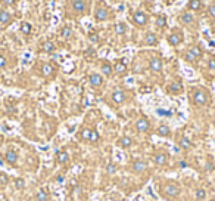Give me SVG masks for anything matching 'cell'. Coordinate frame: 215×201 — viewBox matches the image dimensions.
<instances>
[{
    "label": "cell",
    "mask_w": 215,
    "mask_h": 201,
    "mask_svg": "<svg viewBox=\"0 0 215 201\" xmlns=\"http://www.w3.org/2000/svg\"><path fill=\"white\" fill-rule=\"evenodd\" d=\"M202 53H203L202 47H199V46H191L190 49L186 52L184 58H186L187 62H196V61L202 56Z\"/></svg>",
    "instance_id": "cell-1"
},
{
    "label": "cell",
    "mask_w": 215,
    "mask_h": 201,
    "mask_svg": "<svg viewBox=\"0 0 215 201\" xmlns=\"http://www.w3.org/2000/svg\"><path fill=\"white\" fill-rule=\"evenodd\" d=\"M178 194H180V188H178L177 183H168V185H165L164 189H162V195L168 197V198H174V197H177Z\"/></svg>",
    "instance_id": "cell-2"
},
{
    "label": "cell",
    "mask_w": 215,
    "mask_h": 201,
    "mask_svg": "<svg viewBox=\"0 0 215 201\" xmlns=\"http://www.w3.org/2000/svg\"><path fill=\"white\" fill-rule=\"evenodd\" d=\"M133 20H134V22H136L139 27H144V25H147V22H149L147 14H144L143 10H137V12H134Z\"/></svg>",
    "instance_id": "cell-3"
},
{
    "label": "cell",
    "mask_w": 215,
    "mask_h": 201,
    "mask_svg": "<svg viewBox=\"0 0 215 201\" xmlns=\"http://www.w3.org/2000/svg\"><path fill=\"white\" fill-rule=\"evenodd\" d=\"M208 93L205 90H196L195 95H193V102L196 105H206L208 103Z\"/></svg>",
    "instance_id": "cell-4"
},
{
    "label": "cell",
    "mask_w": 215,
    "mask_h": 201,
    "mask_svg": "<svg viewBox=\"0 0 215 201\" xmlns=\"http://www.w3.org/2000/svg\"><path fill=\"white\" fill-rule=\"evenodd\" d=\"M168 43L171 46H178V44L183 43V33L178 31V30H174L171 34L168 36Z\"/></svg>",
    "instance_id": "cell-5"
},
{
    "label": "cell",
    "mask_w": 215,
    "mask_h": 201,
    "mask_svg": "<svg viewBox=\"0 0 215 201\" xmlns=\"http://www.w3.org/2000/svg\"><path fill=\"white\" fill-rule=\"evenodd\" d=\"M72 10L75 14L83 15L87 10V2L86 0H72Z\"/></svg>",
    "instance_id": "cell-6"
},
{
    "label": "cell",
    "mask_w": 215,
    "mask_h": 201,
    "mask_svg": "<svg viewBox=\"0 0 215 201\" xmlns=\"http://www.w3.org/2000/svg\"><path fill=\"white\" fill-rule=\"evenodd\" d=\"M136 129H137V132H140V133H147L149 132V129H150V123H149V120L144 118V117L139 118L136 121Z\"/></svg>",
    "instance_id": "cell-7"
},
{
    "label": "cell",
    "mask_w": 215,
    "mask_h": 201,
    "mask_svg": "<svg viewBox=\"0 0 215 201\" xmlns=\"http://www.w3.org/2000/svg\"><path fill=\"white\" fill-rule=\"evenodd\" d=\"M128 68H127V64H125V59H121V61H117L115 65H113V73H117L118 75H124L127 74Z\"/></svg>",
    "instance_id": "cell-8"
},
{
    "label": "cell",
    "mask_w": 215,
    "mask_h": 201,
    "mask_svg": "<svg viewBox=\"0 0 215 201\" xmlns=\"http://www.w3.org/2000/svg\"><path fill=\"white\" fill-rule=\"evenodd\" d=\"M88 83L92 84L93 87H100V86L103 84V77L97 73L90 74V75H88Z\"/></svg>",
    "instance_id": "cell-9"
},
{
    "label": "cell",
    "mask_w": 215,
    "mask_h": 201,
    "mask_svg": "<svg viewBox=\"0 0 215 201\" xmlns=\"http://www.w3.org/2000/svg\"><path fill=\"white\" fill-rule=\"evenodd\" d=\"M149 68L153 73H159L162 70V59L161 58H152L149 61Z\"/></svg>",
    "instance_id": "cell-10"
},
{
    "label": "cell",
    "mask_w": 215,
    "mask_h": 201,
    "mask_svg": "<svg viewBox=\"0 0 215 201\" xmlns=\"http://www.w3.org/2000/svg\"><path fill=\"white\" fill-rule=\"evenodd\" d=\"M107 10L105 8H97L96 12H94V21H97V22H102V21H106L107 20Z\"/></svg>",
    "instance_id": "cell-11"
},
{
    "label": "cell",
    "mask_w": 215,
    "mask_h": 201,
    "mask_svg": "<svg viewBox=\"0 0 215 201\" xmlns=\"http://www.w3.org/2000/svg\"><path fill=\"white\" fill-rule=\"evenodd\" d=\"M180 20L184 25H190L195 22V15L191 14V10H187V12H183V14H181Z\"/></svg>",
    "instance_id": "cell-12"
},
{
    "label": "cell",
    "mask_w": 215,
    "mask_h": 201,
    "mask_svg": "<svg viewBox=\"0 0 215 201\" xmlns=\"http://www.w3.org/2000/svg\"><path fill=\"white\" fill-rule=\"evenodd\" d=\"M125 99H127L125 92H124V90H121V89H118V90H115V92L112 93V101L115 103H122Z\"/></svg>",
    "instance_id": "cell-13"
},
{
    "label": "cell",
    "mask_w": 215,
    "mask_h": 201,
    "mask_svg": "<svg viewBox=\"0 0 215 201\" xmlns=\"http://www.w3.org/2000/svg\"><path fill=\"white\" fill-rule=\"evenodd\" d=\"M158 36L155 33H147L146 37H144V44L146 46H156L158 44Z\"/></svg>",
    "instance_id": "cell-14"
},
{
    "label": "cell",
    "mask_w": 215,
    "mask_h": 201,
    "mask_svg": "<svg viewBox=\"0 0 215 201\" xmlns=\"http://www.w3.org/2000/svg\"><path fill=\"white\" fill-rule=\"evenodd\" d=\"M55 74V67L52 64H43L41 65V75L44 77H50Z\"/></svg>",
    "instance_id": "cell-15"
},
{
    "label": "cell",
    "mask_w": 215,
    "mask_h": 201,
    "mask_svg": "<svg viewBox=\"0 0 215 201\" xmlns=\"http://www.w3.org/2000/svg\"><path fill=\"white\" fill-rule=\"evenodd\" d=\"M41 50L46 52V53H52V52L56 50V44H55L52 40H47V42H44V43L41 44Z\"/></svg>",
    "instance_id": "cell-16"
},
{
    "label": "cell",
    "mask_w": 215,
    "mask_h": 201,
    "mask_svg": "<svg viewBox=\"0 0 215 201\" xmlns=\"http://www.w3.org/2000/svg\"><path fill=\"white\" fill-rule=\"evenodd\" d=\"M153 161L156 163L158 166H164V164H166V161H168V157H166V154H164V152H158V154H155V157H153Z\"/></svg>",
    "instance_id": "cell-17"
},
{
    "label": "cell",
    "mask_w": 215,
    "mask_h": 201,
    "mask_svg": "<svg viewBox=\"0 0 215 201\" xmlns=\"http://www.w3.org/2000/svg\"><path fill=\"white\" fill-rule=\"evenodd\" d=\"M69 160V155L66 151H58L56 152V161L59 164H65V163H68Z\"/></svg>",
    "instance_id": "cell-18"
},
{
    "label": "cell",
    "mask_w": 215,
    "mask_h": 201,
    "mask_svg": "<svg viewBox=\"0 0 215 201\" xmlns=\"http://www.w3.org/2000/svg\"><path fill=\"white\" fill-rule=\"evenodd\" d=\"M5 160L9 163V164H15V163L18 161V154H16V151H12V149L8 151L5 154Z\"/></svg>",
    "instance_id": "cell-19"
},
{
    "label": "cell",
    "mask_w": 215,
    "mask_h": 201,
    "mask_svg": "<svg viewBox=\"0 0 215 201\" xmlns=\"http://www.w3.org/2000/svg\"><path fill=\"white\" fill-rule=\"evenodd\" d=\"M201 8H202V0H190L189 5H187V9L191 10V12L201 10Z\"/></svg>",
    "instance_id": "cell-20"
},
{
    "label": "cell",
    "mask_w": 215,
    "mask_h": 201,
    "mask_svg": "<svg viewBox=\"0 0 215 201\" xmlns=\"http://www.w3.org/2000/svg\"><path fill=\"white\" fill-rule=\"evenodd\" d=\"M118 145L121 148H128V147H131L133 145V139L131 137H128V136H122L118 139Z\"/></svg>",
    "instance_id": "cell-21"
},
{
    "label": "cell",
    "mask_w": 215,
    "mask_h": 201,
    "mask_svg": "<svg viewBox=\"0 0 215 201\" xmlns=\"http://www.w3.org/2000/svg\"><path fill=\"white\" fill-rule=\"evenodd\" d=\"M168 90L171 92V93H181V90H183V86H181L180 81H174L168 86Z\"/></svg>",
    "instance_id": "cell-22"
},
{
    "label": "cell",
    "mask_w": 215,
    "mask_h": 201,
    "mask_svg": "<svg viewBox=\"0 0 215 201\" xmlns=\"http://www.w3.org/2000/svg\"><path fill=\"white\" fill-rule=\"evenodd\" d=\"M156 133L159 135V136H162V137H166V136H170V135H171L170 127H168V126H165V124H161V126L156 129Z\"/></svg>",
    "instance_id": "cell-23"
},
{
    "label": "cell",
    "mask_w": 215,
    "mask_h": 201,
    "mask_svg": "<svg viewBox=\"0 0 215 201\" xmlns=\"http://www.w3.org/2000/svg\"><path fill=\"white\" fill-rule=\"evenodd\" d=\"M10 21H12V16L8 10H0V22L2 24H9Z\"/></svg>",
    "instance_id": "cell-24"
},
{
    "label": "cell",
    "mask_w": 215,
    "mask_h": 201,
    "mask_svg": "<svg viewBox=\"0 0 215 201\" xmlns=\"http://www.w3.org/2000/svg\"><path fill=\"white\" fill-rule=\"evenodd\" d=\"M102 73L105 74V75H107V77H111L113 73V67L109 62H103L102 64Z\"/></svg>",
    "instance_id": "cell-25"
},
{
    "label": "cell",
    "mask_w": 215,
    "mask_h": 201,
    "mask_svg": "<svg viewBox=\"0 0 215 201\" xmlns=\"http://www.w3.org/2000/svg\"><path fill=\"white\" fill-rule=\"evenodd\" d=\"M146 167H147L146 163L140 161V160L133 163V170H134V172H143V170H146Z\"/></svg>",
    "instance_id": "cell-26"
},
{
    "label": "cell",
    "mask_w": 215,
    "mask_h": 201,
    "mask_svg": "<svg viewBox=\"0 0 215 201\" xmlns=\"http://www.w3.org/2000/svg\"><path fill=\"white\" fill-rule=\"evenodd\" d=\"M166 22H168V20H166L165 15H158L156 20H155V24H156L159 28H164V27H166Z\"/></svg>",
    "instance_id": "cell-27"
},
{
    "label": "cell",
    "mask_w": 215,
    "mask_h": 201,
    "mask_svg": "<svg viewBox=\"0 0 215 201\" xmlns=\"http://www.w3.org/2000/svg\"><path fill=\"white\" fill-rule=\"evenodd\" d=\"M115 33L119 36H124L127 33V25L124 24V22H118V24L115 25Z\"/></svg>",
    "instance_id": "cell-28"
},
{
    "label": "cell",
    "mask_w": 215,
    "mask_h": 201,
    "mask_svg": "<svg viewBox=\"0 0 215 201\" xmlns=\"http://www.w3.org/2000/svg\"><path fill=\"white\" fill-rule=\"evenodd\" d=\"M178 147L183 148V149H190L191 148L190 139H187V137H181L180 141H178Z\"/></svg>",
    "instance_id": "cell-29"
},
{
    "label": "cell",
    "mask_w": 215,
    "mask_h": 201,
    "mask_svg": "<svg viewBox=\"0 0 215 201\" xmlns=\"http://www.w3.org/2000/svg\"><path fill=\"white\" fill-rule=\"evenodd\" d=\"M19 30H21V33H22V34L28 36V34H31V30H33V27H31V24H29V22H22V24H21V27H19Z\"/></svg>",
    "instance_id": "cell-30"
},
{
    "label": "cell",
    "mask_w": 215,
    "mask_h": 201,
    "mask_svg": "<svg viewBox=\"0 0 215 201\" xmlns=\"http://www.w3.org/2000/svg\"><path fill=\"white\" fill-rule=\"evenodd\" d=\"M90 135H92V129H88V127L81 129V132H80V137H81L83 141H88V139H90Z\"/></svg>",
    "instance_id": "cell-31"
},
{
    "label": "cell",
    "mask_w": 215,
    "mask_h": 201,
    "mask_svg": "<svg viewBox=\"0 0 215 201\" xmlns=\"http://www.w3.org/2000/svg\"><path fill=\"white\" fill-rule=\"evenodd\" d=\"M71 36H72V28L65 25L64 28L60 30V37H64V39H69Z\"/></svg>",
    "instance_id": "cell-32"
},
{
    "label": "cell",
    "mask_w": 215,
    "mask_h": 201,
    "mask_svg": "<svg viewBox=\"0 0 215 201\" xmlns=\"http://www.w3.org/2000/svg\"><path fill=\"white\" fill-rule=\"evenodd\" d=\"M47 198H49V195H47L46 189H40V191L37 192V200L39 201H46Z\"/></svg>",
    "instance_id": "cell-33"
},
{
    "label": "cell",
    "mask_w": 215,
    "mask_h": 201,
    "mask_svg": "<svg viewBox=\"0 0 215 201\" xmlns=\"http://www.w3.org/2000/svg\"><path fill=\"white\" fill-rule=\"evenodd\" d=\"M195 197L197 198V200H203V198L206 197V191L205 189H202V188H199V189H196Z\"/></svg>",
    "instance_id": "cell-34"
},
{
    "label": "cell",
    "mask_w": 215,
    "mask_h": 201,
    "mask_svg": "<svg viewBox=\"0 0 215 201\" xmlns=\"http://www.w3.org/2000/svg\"><path fill=\"white\" fill-rule=\"evenodd\" d=\"M99 141V133L96 130H92V135H90V139H88V142H97Z\"/></svg>",
    "instance_id": "cell-35"
},
{
    "label": "cell",
    "mask_w": 215,
    "mask_h": 201,
    "mask_svg": "<svg viewBox=\"0 0 215 201\" xmlns=\"http://www.w3.org/2000/svg\"><path fill=\"white\" fill-rule=\"evenodd\" d=\"M208 15H209V18L215 20V3H212V5L208 8Z\"/></svg>",
    "instance_id": "cell-36"
},
{
    "label": "cell",
    "mask_w": 215,
    "mask_h": 201,
    "mask_svg": "<svg viewBox=\"0 0 215 201\" xmlns=\"http://www.w3.org/2000/svg\"><path fill=\"white\" fill-rule=\"evenodd\" d=\"M8 183H9V177H8V175L2 173V175H0V185H8Z\"/></svg>",
    "instance_id": "cell-37"
},
{
    "label": "cell",
    "mask_w": 215,
    "mask_h": 201,
    "mask_svg": "<svg viewBox=\"0 0 215 201\" xmlns=\"http://www.w3.org/2000/svg\"><path fill=\"white\" fill-rule=\"evenodd\" d=\"M15 187L18 188V189H22V188L25 187V181L24 179H16V181H15Z\"/></svg>",
    "instance_id": "cell-38"
},
{
    "label": "cell",
    "mask_w": 215,
    "mask_h": 201,
    "mask_svg": "<svg viewBox=\"0 0 215 201\" xmlns=\"http://www.w3.org/2000/svg\"><path fill=\"white\" fill-rule=\"evenodd\" d=\"M106 172L109 173V175H113V173L117 172V167H115V164H107V166H106Z\"/></svg>",
    "instance_id": "cell-39"
},
{
    "label": "cell",
    "mask_w": 215,
    "mask_h": 201,
    "mask_svg": "<svg viewBox=\"0 0 215 201\" xmlns=\"http://www.w3.org/2000/svg\"><path fill=\"white\" fill-rule=\"evenodd\" d=\"M0 3H3L5 6H13L15 0H0Z\"/></svg>",
    "instance_id": "cell-40"
},
{
    "label": "cell",
    "mask_w": 215,
    "mask_h": 201,
    "mask_svg": "<svg viewBox=\"0 0 215 201\" xmlns=\"http://www.w3.org/2000/svg\"><path fill=\"white\" fill-rule=\"evenodd\" d=\"M6 67V58L0 55V68H5Z\"/></svg>",
    "instance_id": "cell-41"
},
{
    "label": "cell",
    "mask_w": 215,
    "mask_h": 201,
    "mask_svg": "<svg viewBox=\"0 0 215 201\" xmlns=\"http://www.w3.org/2000/svg\"><path fill=\"white\" fill-rule=\"evenodd\" d=\"M90 40L97 43V42H99V34H90Z\"/></svg>",
    "instance_id": "cell-42"
},
{
    "label": "cell",
    "mask_w": 215,
    "mask_h": 201,
    "mask_svg": "<svg viewBox=\"0 0 215 201\" xmlns=\"http://www.w3.org/2000/svg\"><path fill=\"white\" fill-rule=\"evenodd\" d=\"M209 68H211V70H215V59H214V58H212V59L209 61Z\"/></svg>",
    "instance_id": "cell-43"
},
{
    "label": "cell",
    "mask_w": 215,
    "mask_h": 201,
    "mask_svg": "<svg viewBox=\"0 0 215 201\" xmlns=\"http://www.w3.org/2000/svg\"><path fill=\"white\" fill-rule=\"evenodd\" d=\"M64 181H65V177H64V176H58V177H56V182H59V183H62Z\"/></svg>",
    "instance_id": "cell-44"
},
{
    "label": "cell",
    "mask_w": 215,
    "mask_h": 201,
    "mask_svg": "<svg viewBox=\"0 0 215 201\" xmlns=\"http://www.w3.org/2000/svg\"><path fill=\"white\" fill-rule=\"evenodd\" d=\"M180 167H181V169H186V167H187V163L186 161H180Z\"/></svg>",
    "instance_id": "cell-45"
},
{
    "label": "cell",
    "mask_w": 215,
    "mask_h": 201,
    "mask_svg": "<svg viewBox=\"0 0 215 201\" xmlns=\"http://www.w3.org/2000/svg\"><path fill=\"white\" fill-rule=\"evenodd\" d=\"M2 143H3V136L0 135V145H2Z\"/></svg>",
    "instance_id": "cell-46"
},
{
    "label": "cell",
    "mask_w": 215,
    "mask_h": 201,
    "mask_svg": "<svg viewBox=\"0 0 215 201\" xmlns=\"http://www.w3.org/2000/svg\"><path fill=\"white\" fill-rule=\"evenodd\" d=\"M214 126H215V120H214Z\"/></svg>",
    "instance_id": "cell-47"
},
{
    "label": "cell",
    "mask_w": 215,
    "mask_h": 201,
    "mask_svg": "<svg viewBox=\"0 0 215 201\" xmlns=\"http://www.w3.org/2000/svg\"><path fill=\"white\" fill-rule=\"evenodd\" d=\"M209 201H215V200H209Z\"/></svg>",
    "instance_id": "cell-48"
}]
</instances>
